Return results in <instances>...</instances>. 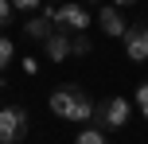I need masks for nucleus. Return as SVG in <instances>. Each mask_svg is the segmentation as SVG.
Masks as SVG:
<instances>
[{
  "instance_id": "1",
  "label": "nucleus",
  "mask_w": 148,
  "mask_h": 144,
  "mask_svg": "<svg viewBox=\"0 0 148 144\" xmlns=\"http://www.w3.org/2000/svg\"><path fill=\"white\" fill-rule=\"evenodd\" d=\"M51 113L62 117V121L86 125L90 117L97 113V105H94V98H90L86 90H78V86H59V90L51 93Z\"/></svg>"
},
{
  "instance_id": "2",
  "label": "nucleus",
  "mask_w": 148,
  "mask_h": 144,
  "mask_svg": "<svg viewBox=\"0 0 148 144\" xmlns=\"http://www.w3.org/2000/svg\"><path fill=\"white\" fill-rule=\"evenodd\" d=\"M47 20H51V27H59V31H86V23H90V12L82 4H59V8H47Z\"/></svg>"
},
{
  "instance_id": "3",
  "label": "nucleus",
  "mask_w": 148,
  "mask_h": 144,
  "mask_svg": "<svg viewBox=\"0 0 148 144\" xmlns=\"http://www.w3.org/2000/svg\"><path fill=\"white\" fill-rule=\"evenodd\" d=\"M27 132V113L20 105H4L0 109V144H20Z\"/></svg>"
},
{
  "instance_id": "4",
  "label": "nucleus",
  "mask_w": 148,
  "mask_h": 144,
  "mask_svg": "<svg viewBox=\"0 0 148 144\" xmlns=\"http://www.w3.org/2000/svg\"><path fill=\"white\" fill-rule=\"evenodd\" d=\"M129 113H133V101H125V98H109V101H101L97 105V129H121V125L129 121Z\"/></svg>"
},
{
  "instance_id": "5",
  "label": "nucleus",
  "mask_w": 148,
  "mask_h": 144,
  "mask_svg": "<svg viewBox=\"0 0 148 144\" xmlns=\"http://www.w3.org/2000/svg\"><path fill=\"white\" fill-rule=\"evenodd\" d=\"M125 55L133 62H148V23H133L125 31Z\"/></svg>"
},
{
  "instance_id": "6",
  "label": "nucleus",
  "mask_w": 148,
  "mask_h": 144,
  "mask_svg": "<svg viewBox=\"0 0 148 144\" xmlns=\"http://www.w3.org/2000/svg\"><path fill=\"white\" fill-rule=\"evenodd\" d=\"M43 55H47L51 62H62V59H70V35H66V31H59V27H55L51 35L43 39Z\"/></svg>"
},
{
  "instance_id": "7",
  "label": "nucleus",
  "mask_w": 148,
  "mask_h": 144,
  "mask_svg": "<svg viewBox=\"0 0 148 144\" xmlns=\"http://www.w3.org/2000/svg\"><path fill=\"white\" fill-rule=\"evenodd\" d=\"M97 23H101V31L105 35H113V39H125V16L117 12V4H109V8H101V12H97Z\"/></svg>"
},
{
  "instance_id": "8",
  "label": "nucleus",
  "mask_w": 148,
  "mask_h": 144,
  "mask_svg": "<svg viewBox=\"0 0 148 144\" xmlns=\"http://www.w3.org/2000/svg\"><path fill=\"white\" fill-rule=\"evenodd\" d=\"M51 31H55V27H51V20H47V16H31V20L23 23V35H27V39H39V43H43Z\"/></svg>"
},
{
  "instance_id": "9",
  "label": "nucleus",
  "mask_w": 148,
  "mask_h": 144,
  "mask_svg": "<svg viewBox=\"0 0 148 144\" xmlns=\"http://www.w3.org/2000/svg\"><path fill=\"white\" fill-rule=\"evenodd\" d=\"M70 55H74V59H86V55H90V39H86V31H74V35H70Z\"/></svg>"
},
{
  "instance_id": "10",
  "label": "nucleus",
  "mask_w": 148,
  "mask_h": 144,
  "mask_svg": "<svg viewBox=\"0 0 148 144\" xmlns=\"http://www.w3.org/2000/svg\"><path fill=\"white\" fill-rule=\"evenodd\" d=\"M74 144H109V140H105V129H82Z\"/></svg>"
},
{
  "instance_id": "11",
  "label": "nucleus",
  "mask_w": 148,
  "mask_h": 144,
  "mask_svg": "<svg viewBox=\"0 0 148 144\" xmlns=\"http://www.w3.org/2000/svg\"><path fill=\"white\" fill-rule=\"evenodd\" d=\"M12 59H16V43H12L8 35H0V70L12 66Z\"/></svg>"
},
{
  "instance_id": "12",
  "label": "nucleus",
  "mask_w": 148,
  "mask_h": 144,
  "mask_svg": "<svg viewBox=\"0 0 148 144\" xmlns=\"http://www.w3.org/2000/svg\"><path fill=\"white\" fill-rule=\"evenodd\" d=\"M136 109L148 117V82H140V86H136Z\"/></svg>"
},
{
  "instance_id": "13",
  "label": "nucleus",
  "mask_w": 148,
  "mask_h": 144,
  "mask_svg": "<svg viewBox=\"0 0 148 144\" xmlns=\"http://www.w3.org/2000/svg\"><path fill=\"white\" fill-rule=\"evenodd\" d=\"M12 12H16V8H12V0H0V31L12 23Z\"/></svg>"
},
{
  "instance_id": "14",
  "label": "nucleus",
  "mask_w": 148,
  "mask_h": 144,
  "mask_svg": "<svg viewBox=\"0 0 148 144\" xmlns=\"http://www.w3.org/2000/svg\"><path fill=\"white\" fill-rule=\"evenodd\" d=\"M12 8H16V12H35L39 0H12Z\"/></svg>"
},
{
  "instance_id": "15",
  "label": "nucleus",
  "mask_w": 148,
  "mask_h": 144,
  "mask_svg": "<svg viewBox=\"0 0 148 144\" xmlns=\"http://www.w3.org/2000/svg\"><path fill=\"white\" fill-rule=\"evenodd\" d=\"M113 4H117V8H133L136 0H113Z\"/></svg>"
},
{
  "instance_id": "16",
  "label": "nucleus",
  "mask_w": 148,
  "mask_h": 144,
  "mask_svg": "<svg viewBox=\"0 0 148 144\" xmlns=\"http://www.w3.org/2000/svg\"><path fill=\"white\" fill-rule=\"evenodd\" d=\"M86 4H97V0H86Z\"/></svg>"
}]
</instances>
